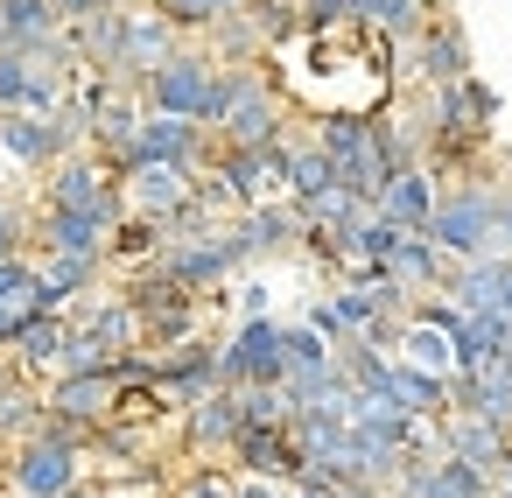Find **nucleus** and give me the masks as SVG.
<instances>
[{
  "label": "nucleus",
  "mask_w": 512,
  "mask_h": 498,
  "mask_svg": "<svg viewBox=\"0 0 512 498\" xmlns=\"http://www.w3.org/2000/svg\"><path fill=\"white\" fill-rule=\"evenodd\" d=\"M428 239L463 267V260H491L498 253V183L484 176H463L456 190H442L435 218H428Z\"/></svg>",
  "instance_id": "1"
},
{
  "label": "nucleus",
  "mask_w": 512,
  "mask_h": 498,
  "mask_svg": "<svg viewBox=\"0 0 512 498\" xmlns=\"http://www.w3.org/2000/svg\"><path fill=\"white\" fill-rule=\"evenodd\" d=\"M8 484H15V498H78V484H85V435L50 421L43 435L8 449Z\"/></svg>",
  "instance_id": "2"
},
{
  "label": "nucleus",
  "mask_w": 512,
  "mask_h": 498,
  "mask_svg": "<svg viewBox=\"0 0 512 498\" xmlns=\"http://www.w3.org/2000/svg\"><path fill=\"white\" fill-rule=\"evenodd\" d=\"M43 204H57V211H92V218H106L113 232L127 225V190H120V176H113V169H106L92 148L50 169V183H43Z\"/></svg>",
  "instance_id": "3"
},
{
  "label": "nucleus",
  "mask_w": 512,
  "mask_h": 498,
  "mask_svg": "<svg viewBox=\"0 0 512 498\" xmlns=\"http://www.w3.org/2000/svg\"><path fill=\"white\" fill-rule=\"evenodd\" d=\"M218 358H225V386H232V393H239V386H281V379H288V323L253 316V323H239V330L218 344Z\"/></svg>",
  "instance_id": "4"
},
{
  "label": "nucleus",
  "mask_w": 512,
  "mask_h": 498,
  "mask_svg": "<svg viewBox=\"0 0 512 498\" xmlns=\"http://www.w3.org/2000/svg\"><path fill=\"white\" fill-rule=\"evenodd\" d=\"M211 176L225 183V197H232L239 211L288 204V148H218Z\"/></svg>",
  "instance_id": "5"
},
{
  "label": "nucleus",
  "mask_w": 512,
  "mask_h": 498,
  "mask_svg": "<svg viewBox=\"0 0 512 498\" xmlns=\"http://www.w3.org/2000/svg\"><path fill=\"white\" fill-rule=\"evenodd\" d=\"M211 85H218V64H211L204 50H176V57L141 85V106H148V113H176V120H197V127H204Z\"/></svg>",
  "instance_id": "6"
},
{
  "label": "nucleus",
  "mask_w": 512,
  "mask_h": 498,
  "mask_svg": "<svg viewBox=\"0 0 512 498\" xmlns=\"http://www.w3.org/2000/svg\"><path fill=\"white\" fill-rule=\"evenodd\" d=\"M407 78H421L428 92H442V85H463V78H477V64H470V36H463V22H449V15H435L414 43H407Z\"/></svg>",
  "instance_id": "7"
},
{
  "label": "nucleus",
  "mask_w": 512,
  "mask_h": 498,
  "mask_svg": "<svg viewBox=\"0 0 512 498\" xmlns=\"http://www.w3.org/2000/svg\"><path fill=\"white\" fill-rule=\"evenodd\" d=\"M120 190H127V218L176 225V218L190 211V197H197V176H190V169H169V162H141V169L120 176Z\"/></svg>",
  "instance_id": "8"
},
{
  "label": "nucleus",
  "mask_w": 512,
  "mask_h": 498,
  "mask_svg": "<svg viewBox=\"0 0 512 498\" xmlns=\"http://www.w3.org/2000/svg\"><path fill=\"white\" fill-rule=\"evenodd\" d=\"M113 407H120V379L113 372H78V379H50V421L78 428L85 442L99 428H113Z\"/></svg>",
  "instance_id": "9"
},
{
  "label": "nucleus",
  "mask_w": 512,
  "mask_h": 498,
  "mask_svg": "<svg viewBox=\"0 0 512 498\" xmlns=\"http://www.w3.org/2000/svg\"><path fill=\"white\" fill-rule=\"evenodd\" d=\"M36 253H64V260H113V225L92 211H36Z\"/></svg>",
  "instance_id": "10"
},
{
  "label": "nucleus",
  "mask_w": 512,
  "mask_h": 498,
  "mask_svg": "<svg viewBox=\"0 0 512 498\" xmlns=\"http://www.w3.org/2000/svg\"><path fill=\"white\" fill-rule=\"evenodd\" d=\"M232 456H239V470L260 477V484H302V477H309V463H302V449H295L288 428H246V435L232 442Z\"/></svg>",
  "instance_id": "11"
},
{
  "label": "nucleus",
  "mask_w": 512,
  "mask_h": 498,
  "mask_svg": "<svg viewBox=\"0 0 512 498\" xmlns=\"http://www.w3.org/2000/svg\"><path fill=\"white\" fill-rule=\"evenodd\" d=\"M232 239H239V260H274L288 246H302V211L295 204H260V211H239L232 218Z\"/></svg>",
  "instance_id": "12"
},
{
  "label": "nucleus",
  "mask_w": 512,
  "mask_h": 498,
  "mask_svg": "<svg viewBox=\"0 0 512 498\" xmlns=\"http://www.w3.org/2000/svg\"><path fill=\"white\" fill-rule=\"evenodd\" d=\"M50 43H64V15H57V0H0V50H15V57H43Z\"/></svg>",
  "instance_id": "13"
},
{
  "label": "nucleus",
  "mask_w": 512,
  "mask_h": 498,
  "mask_svg": "<svg viewBox=\"0 0 512 498\" xmlns=\"http://www.w3.org/2000/svg\"><path fill=\"white\" fill-rule=\"evenodd\" d=\"M288 99L274 92V85H260L253 99H239V113L218 127V148H281L288 141Z\"/></svg>",
  "instance_id": "14"
},
{
  "label": "nucleus",
  "mask_w": 512,
  "mask_h": 498,
  "mask_svg": "<svg viewBox=\"0 0 512 498\" xmlns=\"http://www.w3.org/2000/svg\"><path fill=\"white\" fill-rule=\"evenodd\" d=\"M281 148H288V204H295V211H316L330 190H344V183H337V162L316 148V134H309V141L288 134Z\"/></svg>",
  "instance_id": "15"
},
{
  "label": "nucleus",
  "mask_w": 512,
  "mask_h": 498,
  "mask_svg": "<svg viewBox=\"0 0 512 498\" xmlns=\"http://www.w3.org/2000/svg\"><path fill=\"white\" fill-rule=\"evenodd\" d=\"M386 274H393V281H400V288L421 302V295H442V288H449L456 260H449V253H442L428 232H407V246L393 253V267H386Z\"/></svg>",
  "instance_id": "16"
},
{
  "label": "nucleus",
  "mask_w": 512,
  "mask_h": 498,
  "mask_svg": "<svg viewBox=\"0 0 512 498\" xmlns=\"http://www.w3.org/2000/svg\"><path fill=\"white\" fill-rule=\"evenodd\" d=\"M435 204H442V190H435V169H407V176H393V183L379 190V218H393L400 232H428Z\"/></svg>",
  "instance_id": "17"
},
{
  "label": "nucleus",
  "mask_w": 512,
  "mask_h": 498,
  "mask_svg": "<svg viewBox=\"0 0 512 498\" xmlns=\"http://www.w3.org/2000/svg\"><path fill=\"white\" fill-rule=\"evenodd\" d=\"M183 435H190V449H232L239 435H246V414H239V393L232 386H218V393H204L190 414H183Z\"/></svg>",
  "instance_id": "18"
},
{
  "label": "nucleus",
  "mask_w": 512,
  "mask_h": 498,
  "mask_svg": "<svg viewBox=\"0 0 512 498\" xmlns=\"http://www.w3.org/2000/svg\"><path fill=\"white\" fill-rule=\"evenodd\" d=\"M64 337H71V316H29L22 323V337H15V365H22V379H57V365H64Z\"/></svg>",
  "instance_id": "19"
},
{
  "label": "nucleus",
  "mask_w": 512,
  "mask_h": 498,
  "mask_svg": "<svg viewBox=\"0 0 512 498\" xmlns=\"http://www.w3.org/2000/svg\"><path fill=\"white\" fill-rule=\"evenodd\" d=\"M393 358H400V365H414V372L456 379V337H449V330H435V323H421V316H407V323H400Z\"/></svg>",
  "instance_id": "20"
},
{
  "label": "nucleus",
  "mask_w": 512,
  "mask_h": 498,
  "mask_svg": "<svg viewBox=\"0 0 512 498\" xmlns=\"http://www.w3.org/2000/svg\"><path fill=\"white\" fill-rule=\"evenodd\" d=\"M204 57H211V64H260V57H267V36H260L253 15H218V22L204 29Z\"/></svg>",
  "instance_id": "21"
},
{
  "label": "nucleus",
  "mask_w": 512,
  "mask_h": 498,
  "mask_svg": "<svg viewBox=\"0 0 512 498\" xmlns=\"http://www.w3.org/2000/svg\"><path fill=\"white\" fill-rule=\"evenodd\" d=\"M0 309L36 316V260H0Z\"/></svg>",
  "instance_id": "22"
},
{
  "label": "nucleus",
  "mask_w": 512,
  "mask_h": 498,
  "mask_svg": "<svg viewBox=\"0 0 512 498\" xmlns=\"http://www.w3.org/2000/svg\"><path fill=\"white\" fill-rule=\"evenodd\" d=\"M295 15H302V36H344V29H358L351 22V0H295Z\"/></svg>",
  "instance_id": "23"
},
{
  "label": "nucleus",
  "mask_w": 512,
  "mask_h": 498,
  "mask_svg": "<svg viewBox=\"0 0 512 498\" xmlns=\"http://www.w3.org/2000/svg\"><path fill=\"white\" fill-rule=\"evenodd\" d=\"M29 71H36V57L0 50V113H22L29 106Z\"/></svg>",
  "instance_id": "24"
},
{
  "label": "nucleus",
  "mask_w": 512,
  "mask_h": 498,
  "mask_svg": "<svg viewBox=\"0 0 512 498\" xmlns=\"http://www.w3.org/2000/svg\"><path fill=\"white\" fill-rule=\"evenodd\" d=\"M22 239H36V225H29L8 197H0V260H22Z\"/></svg>",
  "instance_id": "25"
},
{
  "label": "nucleus",
  "mask_w": 512,
  "mask_h": 498,
  "mask_svg": "<svg viewBox=\"0 0 512 498\" xmlns=\"http://www.w3.org/2000/svg\"><path fill=\"white\" fill-rule=\"evenodd\" d=\"M253 316H267V281H246L239 288V323H253Z\"/></svg>",
  "instance_id": "26"
},
{
  "label": "nucleus",
  "mask_w": 512,
  "mask_h": 498,
  "mask_svg": "<svg viewBox=\"0 0 512 498\" xmlns=\"http://www.w3.org/2000/svg\"><path fill=\"white\" fill-rule=\"evenodd\" d=\"M498 253L512 260V183H498Z\"/></svg>",
  "instance_id": "27"
},
{
  "label": "nucleus",
  "mask_w": 512,
  "mask_h": 498,
  "mask_svg": "<svg viewBox=\"0 0 512 498\" xmlns=\"http://www.w3.org/2000/svg\"><path fill=\"white\" fill-rule=\"evenodd\" d=\"M239 498H295V484H260V477H246Z\"/></svg>",
  "instance_id": "28"
},
{
  "label": "nucleus",
  "mask_w": 512,
  "mask_h": 498,
  "mask_svg": "<svg viewBox=\"0 0 512 498\" xmlns=\"http://www.w3.org/2000/svg\"><path fill=\"white\" fill-rule=\"evenodd\" d=\"M22 323H29V316H15V309H0V351H15V337H22Z\"/></svg>",
  "instance_id": "29"
},
{
  "label": "nucleus",
  "mask_w": 512,
  "mask_h": 498,
  "mask_svg": "<svg viewBox=\"0 0 512 498\" xmlns=\"http://www.w3.org/2000/svg\"><path fill=\"white\" fill-rule=\"evenodd\" d=\"M15 386H22V365H15V358H8V351H0V400H8V393H15Z\"/></svg>",
  "instance_id": "30"
},
{
  "label": "nucleus",
  "mask_w": 512,
  "mask_h": 498,
  "mask_svg": "<svg viewBox=\"0 0 512 498\" xmlns=\"http://www.w3.org/2000/svg\"><path fill=\"white\" fill-rule=\"evenodd\" d=\"M491 498H512V449H505V470H498V491Z\"/></svg>",
  "instance_id": "31"
}]
</instances>
